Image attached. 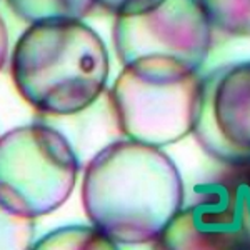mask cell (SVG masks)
Listing matches in <instances>:
<instances>
[{
	"label": "cell",
	"mask_w": 250,
	"mask_h": 250,
	"mask_svg": "<svg viewBox=\"0 0 250 250\" xmlns=\"http://www.w3.org/2000/svg\"><path fill=\"white\" fill-rule=\"evenodd\" d=\"M160 2L162 0H94L95 7H100L115 17L150 10L159 5Z\"/></svg>",
	"instance_id": "cell-12"
},
{
	"label": "cell",
	"mask_w": 250,
	"mask_h": 250,
	"mask_svg": "<svg viewBox=\"0 0 250 250\" xmlns=\"http://www.w3.org/2000/svg\"><path fill=\"white\" fill-rule=\"evenodd\" d=\"M249 164H250V162H249Z\"/></svg>",
	"instance_id": "cell-14"
},
{
	"label": "cell",
	"mask_w": 250,
	"mask_h": 250,
	"mask_svg": "<svg viewBox=\"0 0 250 250\" xmlns=\"http://www.w3.org/2000/svg\"><path fill=\"white\" fill-rule=\"evenodd\" d=\"M165 250H250V164L227 165L160 237Z\"/></svg>",
	"instance_id": "cell-6"
},
{
	"label": "cell",
	"mask_w": 250,
	"mask_h": 250,
	"mask_svg": "<svg viewBox=\"0 0 250 250\" xmlns=\"http://www.w3.org/2000/svg\"><path fill=\"white\" fill-rule=\"evenodd\" d=\"M7 55H9V32H7L3 19L0 17V70L5 63Z\"/></svg>",
	"instance_id": "cell-13"
},
{
	"label": "cell",
	"mask_w": 250,
	"mask_h": 250,
	"mask_svg": "<svg viewBox=\"0 0 250 250\" xmlns=\"http://www.w3.org/2000/svg\"><path fill=\"white\" fill-rule=\"evenodd\" d=\"M200 72L159 60L124 65L108 94L119 132L165 147L192 134L200 99Z\"/></svg>",
	"instance_id": "cell-3"
},
{
	"label": "cell",
	"mask_w": 250,
	"mask_h": 250,
	"mask_svg": "<svg viewBox=\"0 0 250 250\" xmlns=\"http://www.w3.org/2000/svg\"><path fill=\"white\" fill-rule=\"evenodd\" d=\"M213 43V29L199 0H162L150 10L120 15L114 45L122 65L159 60L200 72Z\"/></svg>",
	"instance_id": "cell-5"
},
{
	"label": "cell",
	"mask_w": 250,
	"mask_h": 250,
	"mask_svg": "<svg viewBox=\"0 0 250 250\" xmlns=\"http://www.w3.org/2000/svg\"><path fill=\"white\" fill-rule=\"evenodd\" d=\"M213 30L250 37V0H199Z\"/></svg>",
	"instance_id": "cell-9"
},
{
	"label": "cell",
	"mask_w": 250,
	"mask_h": 250,
	"mask_svg": "<svg viewBox=\"0 0 250 250\" xmlns=\"http://www.w3.org/2000/svg\"><path fill=\"white\" fill-rule=\"evenodd\" d=\"M32 249L37 250H112L115 245L94 225H68L47 233L34 242Z\"/></svg>",
	"instance_id": "cell-10"
},
{
	"label": "cell",
	"mask_w": 250,
	"mask_h": 250,
	"mask_svg": "<svg viewBox=\"0 0 250 250\" xmlns=\"http://www.w3.org/2000/svg\"><path fill=\"white\" fill-rule=\"evenodd\" d=\"M80 160L48 124H29L0 137V204L27 219L48 215L68 200Z\"/></svg>",
	"instance_id": "cell-4"
},
{
	"label": "cell",
	"mask_w": 250,
	"mask_h": 250,
	"mask_svg": "<svg viewBox=\"0 0 250 250\" xmlns=\"http://www.w3.org/2000/svg\"><path fill=\"white\" fill-rule=\"evenodd\" d=\"M10 10L29 23L82 20L94 10V0H7Z\"/></svg>",
	"instance_id": "cell-8"
},
{
	"label": "cell",
	"mask_w": 250,
	"mask_h": 250,
	"mask_svg": "<svg viewBox=\"0 0 250 250\" xmlns=\"http://www.w3.org/2000/svg\"><path fill=\"white\" fill-rule=\"evenodd\" d=\"M12 79L42 115L77 114L105 92L108 52L82 20L30 23L14 48Z\"/></svg>",
	"instance_id": "cell-2"
},
{
	"label": "cell",
	"mask_w": 250,
	"mask_h": 250,
	"mask_svg": "<svg viewBox=\"0 0 250 250\" xmlns=\"http://www.w3.org/2000/svg\"><path fill=\"white\" fill-rule=\"evenodd\" d=\"M82 202L94 227L115 249L155 247L184 207V182L160 147L115 140L87 162Z\"/></svg>",
	"instance_id": "cell-1"
},
{
	"label": "cell",
	"mask_w": 250,
	"mask_h": 250,
	"mask_svg": "<svg viewBox=\"0 0 250 250\" xmlns=\"http://www.w3.org/2000/svg\"><path fill=\"white\" fill-rule=\"evenodd\" d=\"M192 135L217 162H250V60L204 75Z\"/></svg>",
	"instance_id": "cell-7"
},
{
	"label": "cell",
	"mask_w": 250,
	"mask_h": 250,
	"mask_svg": "<svg viewBox=\"0 0 250 250\" xmlns=\"http://www.w3.org/2000/svg\"><path fill=\"white\" fill-rule=\"evenodd\" d=\"M34 233V219L20 217L0 204V250L32 249Z\"/></svg>",
	"instance_id": "cell-11"
}]
</instances>
